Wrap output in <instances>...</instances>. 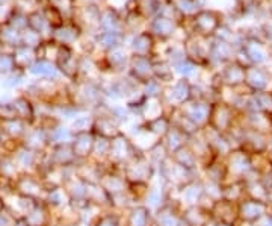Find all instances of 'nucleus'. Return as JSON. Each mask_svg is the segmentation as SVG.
Wrapping results in <instances>:
<instances>
[{
  "label": "nucleus",
  "instance_id": "nucleus-1",
  "mask_svg": "<svg viewBox=\"0 0 272 226\" xmlns=\"http://www.w3.org/2000/svg\"><path fill=\"white\" fill-rule=\"evenodd\" d=\"M141 150L136 149V146L133 144L132 138L124 134V132H118L115 137L111 138V147H109V157H108V163L112 167H118L123 169L124 164H127L136 154H139Z\"/></svg>",
  "mask_w": 272,
  "mask_h": 226
},
{
  "label": "nucleus",
  "instance_id": "nucleus-2",
  "mask_svg": "<svg viewBox=\"0 0 272 226\" xmlns=\"http://www.w3.org/2000/svg\"><path fill=\"white\" fill-rule=\"evenodd\" d=\"M123 175L127 182H150L156 178L157 169L150 163L144 152H139L123 166Z\"/></svg>",
  "mask_w": 272,
  "mask_h": 226
},
{
  "label": "nucleus",
  "instance_id": "nucleus-3",
  "mask_svg": "<svg viewBox=\"0 0 272 226\" xmlns=\"http://www.w3.org/2000/svg\"><path fill=\"white\" fill-rule=\"evenodd\" d=\"M13 193L22 194L26 197H32L35 200H43L44 193H46L44 191V182L35 173L22 172L19 175V178L14 181Z\"/></svg>",
  "mask_w": 272,
  "mask_h": 226
},
{
  "label": "nucleus",
  "instance_id": "nucleus-4",
  "mask_svg": "<svg viewBox=\"0 0 272 226\" xmlns=\"http://www.w3.org/2000/svg\"><path fill=\"white\" fill-rule=\"evenodd\" d=\"M267 209H269V205H267L266 202L245 197L243 200H240V202L237 203L239 221L243 223V224L254 226V224L267 212Z\"/></svg>",
  "mask_w": 272,
  "mask_h": 226
},
{
  "label": "nucleus",
  "instance_id": "nucleus-5",
  "mask_svg": "<svg viewBox=\"0 0 272 226\" xmlns=\"http://www.w3.org/2000/svg\"><path fill=\"white\" fill-rule=\"evenodd\" d=\"M225 166L230 179H243L251 170V158L242 149H233L225 158ZM228 179V181H230Z\"/></svg>",
  "mask_w": 272,
  "mask_h": 226
},
{
  "label": "nucleus",
  "instance_id": "nucleus-6",
  "mask_svg": "<svg viewBox=\"0 0 272 226\" xmlns=\"http://www.w3.org/2000/svg\"><path fill=\"white\" fill-rule=\"evenodd\" d=\"M47 160H49L50 166L55 169H65V167L76 166L79 163V160L74 155L71 143L50 146L47 149Z\"/></svg>",
  "mask_w": 272,
  "mask_h": 226
},
{
  "label": "nucleus",
  "instance_id": "nucleus-7",
  "mask_svg": "<svg viewBox=\"0 0 272 226\" xmlns=\"http://www.w3.org/2000/svg\"><path fill=\"white\" fill-rule=\"evenodd\" d=\"M99 184L103 187V190L109 194V197H115L120 194L127 193V179L123 175V169H117V167H111V170H108L99 181Z\"/></svg>",
  "mask_w": 272,
  "mask_h": 226
},
{
  "label": "nucleus",
  "instance_id": "nucleus-8",
  "mask_svg": "<svg viewBox=\"0 0 272 226\" xmlns=\"http://www.w3.org/2000/svg\"><path fill=\"white\" fill-rule=\"evenodd\" d=\"M212 129L221 134H227L234 126V114L233 111L225 105H218L210 109L209 125Z\"/></svg>",
  "mask_w": 272,
  "mask_h": 226
},
{
  "label": "nucleus",
  "instance_id": "nucleus-9",
  "mask_svg": "<svg viewBox=\"0 0 272 226\" xmlns=\"http://www.w3.org/2000/svg\"><path fill=\"white\" fill-rule=\"evenodd\" d=\"M94 140H96V135L93 131L77 132L73 135L71 147H73L74 155L79 161L91 160V155H93V147H94Z\"/></svg>",
  "mask_w": 272,
  "mask_h": 226
},
{
  "label": "nucleus",
  "instance_id": "nucleus-10",
  "mask_svg": "<svg viewBox=\"0 0 272 226\" xmlns=\"http://www.w3.org/2000/svg\"><path fill=\"white\" fill-rule=\"evenodd\" d=\"M177 191H178V202H180L181 208L197 206L204 194L203 179H195V181L183 185L181 188H178Z\"/></svg>",
  "mask_w": 272,
  "mask_h": 226
},
{
  "label": "nucleus",
  "instance_id": "nucleus-11",
  "mask_svg": "<svg viewBox=\"0 0 272 226\" xmlns=\"http://www.w3.org/2000/svg\"><path fill=\"white\" fill-rule=\"evenodd\" d=\"M210 217L213 221H222L228 224H236L239 223V215H237V203L228 202L225 199H219L215 202Z\"/></svg>",
  "mask_w": 272,
  "mask_h": 226
},
{
  "label": "nucleus",
  "instance_id": "nucleus-12",
  "mask_svg": "<svg viewBox=\"0 0 272 226\" xmlns=\"http://www.w3.org/2000/svg\"><path fill=\"white\" fill-rule=\"evenodd\" d=\"M201 179L215 182V184H225L228 182V170L225 166V160L215 158L209 164L201 167Z\"/></svg>",
  "mask_w": 272,
  "mask_h": 226
},
{
  "label": "nucleus",
  "instance_id": "nucleus-13",
  "mask_svg": "<svg viewBox=\"0 0 272 226\" xmlns=\"http://www.w3.org/2000/svg\"><path fill=\"white\" fill-rule=\"evenodd\" d=\"M22 146L34 150V152H38V154L46 152V150L50 147L49 146V132L46 129H43L41 126L28 129L26 135L22 140Z\"/></svg>",
  "mask_w": 272,
  "mask_h": 226
},
{
  "label": "nucleus",
  "instance_id": "nucleus-14",
  "mask_svg": "<svg viewBox=\"0 0 272 226\" xmlns=\"http://www.w3.org/2000/svg\"><path fill=\"white\" fill-rule=\"evenodd\" d=\"M169 158L180 167H183L189 172H197V173H201V164L197 158V155L194 154V150L185 144L183 147H180L175 152H172L169 155Z\"/></svg>",
  "mask_w": 272,
  "mask_h": 226
},
{
  "label": "nucleus",
  "instance_id": "nucleus-15",
  "mask_svg": "<svg viewBox=\"0 0 272 226\" xmlns=\"http://www.w3.org/2000/svg\"><path fill=\"white\" fill-rule=\"evenodd\" d=\"M126 212L124 226H153V211L144 203H136Z\"/></svg>",
  "mask_w": 272,
  "mask_h": 226
},
{
  "label": "nucleus",
  "instance_id": "nucleus-16",
  "mask_svg": "<svg viewBox=\"0 0 272 226\" xmlns=\"http://www.w3.org/2000/svg\"><path fill=\"white\" fill-rule=\"evenodd\" d=\"M13 155H14V158H16V161H17V164H19V167H20L22 172L34 173L35 169H37V166H38V163H40V160H41L43 152H41V154L34 152V150H31V149H28V147H25V146L20 144V146L14 150Z\"/></svg>",
  "mask_w": 272,
  "mask_h": 226
},
{
  "label": "nucleus",
  "instance_id": "nucleus-17",
  "mask_svg": "<svg viewBox=\"0 0 272 226\" xmlns=\"http://www.w3.org/2000/svg\"><path fill=\"white\" fill-rule=\"evenodd\" d=\"M86 200L102 209H111V197L99 182H86Z\"/></svg>",
  "mask_w": 272,
  "mask_h": 226
},
{
  "label": "nucleus",
  "instance_id": "nucleus-18",
  "mask_svg": "<svg viewBox=\"0 0 272 226\" xmlns=\"http://www.w3.org/2000/svg\"><path fill=\"white\" fill-rule=\"evenodd\" d=\"M64 191L68 196V203H79L86 200V182L77 175L62 184Z\"/></svg>",
  "mask_w": 272,
  "mask_h": 226
},
{
  "label": "nucleus",
  "instance_id": "nucleus-19",
  "mask_svg": "<svg viewBox=\"0 0 272 226\" xmlns=\"http://www.w3.org/2000/svg\"><path fill=\"white\" fill-rule=\"evenodd\" d=\"M0 122H2V126H4V131H5V135L8 140L22 143L23 137L26 135V132L29 129V125L25 120H22L19 117H13V119L0 120Z\"/></svg>",
  "mask_w": 272,
  "mask_h": 226
},
{
  "label": "nucleus",
  "instance_id": "nucleus-20",
  "mask_svg": "<svg viewBox=\"0 0 272 226\" xmlns=\"http://www.w3.org/2000/svg\"><path fill=\"white\" fill-rule=\"evenodd\" d=\"M166 202H168V188L166 185L162 184V185H151L142 203L148 206L153 212H156Z\"/></svg>",
  "mask_w": 272,
  "mask_h": 226
},
{
  "label": "nucleus",
  "instance_id": "nucleus-21",
  "mask_svg": "<svg viewBox=\"0 0 272 226\" xmlns=\"http://www.w3.org/2000/svg\"><path fill=\"white\" fill-rule=\"evenodd\" d=\"M181 220L188 226H206L209 221H212V217L200 206H186L181 208Z\"/></svg>",
  "mask_w": 272,
  "mask_h": 226
},
{
  "label": "nucleus",
  "instance_id": "nucleus-22",
  "mask_svg": "<svg viewBox=\"0 0 272 226\" xmlns=\"http://www.w3.org/2000/svg\"><path fill=\"white\" fill-rule=\"evenodd\" d=\"M50 208L40 200L37 203V206L25 217L26 223L31 226H52V214H50Z\"/></svg>",
  "mask_w": 272,
  "mask_h": 226
},
{
  "label": "nucleus",
  "instance_id": "nucleus-23",
  "mask_svg": "<svg viewBox=\"0 0 272 226\" xmlns=\"http://www.w3.org/2000/svg\"><path fill=\"white\" fill-rule=\"evenodd\" d=\"M183 116L188 117L200 129H204L209 125L210 108L204 103H194V105H191V108L183 109Z\"/></svg>",
  "mask_w": 272,
  "mask_h": 226
},
{
  "label": "nucleus",
  "instance_id": "nucleus-24",
  "mask_svg": "<svg viewBox=\"0 0 272 226\" xmlns=\"http://www.w3.org/2000/svg\"><path fill=\"white\" fill-rule=\"evenodd\" d=\"M93 132H94V135H102V137H106V138H112L120 132V125L111 116H103V117L94 119Z\"/></svg>",
  "mask_w": 272,
  "mask_h": 226
},
{
  "label": "nucleus",
  "instance_id": "nucleus-25",
  "mask_svg": "<svg viewBox=\"0 0 272 226\" xmlns=\"http://www.w3.org/2000/svg\"><path fill=\"white\" fill-rule=\"evenodd\" d=\"M246 197L245 194V182L242 179H230L222 185V199L239 203Z\"/></svg>",
  "mask_w": 272,
  "mask_h": 226
},
{
  "label": "nucleus",
  "instance_id": "nucleus-26",
  "mask_svg": "<svg viewBox=\"0 0 272 226\" xmlns=\"http://www.w3.org/2000/svg\"><path fill=\"white\" fill-rule=\"evenodd\" d=\"M188 137L181 132L177 126H171L169 131L166 132V135L162 138V143L165 144L168 154L171 155L172 152H175V150H178L180 147H183L185 144H188Z\"/></svg>",
  "mask_w": 272,
  "mask_h": 226
},
{
  "label": "nucleus",
  "instance_id": "nucleus-27",
  "mask_svg": "<svg viewBox=\"0 0 272 226\" xmlns=\"http://www.w3.org/2000/svg\"><path fill=\"white\" fill-rule=\"evenodd\" d=\"M43 202L50 208V209H62L68 205V196L67 193L64 191V188L59 185V187H53V188H49L46 190L44 193V197H43Z\"/></svg>",
  "mask_w": 272,
  "mask_h": 226
},
{
  "label": "nucleus",
  "instance_id": "nucleus-28",
  "mask_svg": "<svg viewBox=\"0 0 272 226\" xmlns=\"http://www.w3.org/2000/svg\"><path fill=\"white\" fill-rule=\"evenodd\" d=\"M20 173H22V170H20L14 155L2 154V157H0V176L5 179H10V181H16Z\"/></svg>",
  "mask_w": 272,
  "mask_h": 226
},
{
  "label": "nucleus",
  "instance_id": "nucleus-29",
  "mask_svg": "<svg viewBox=\"0 0 272 226\" xmlns=\"http://www.w3.org/2000/svg\"><path fill=\"white\" fill-rule=\"evenodd\" d=\"M171 126H172V122L169 119H166L165 116H157V117L150 119V120H147L144 123V128L150 134H153L157 140H162L166 135V132L169 131Z\"/></svg>",
  "mask_w": 272,
  "mask_h": 226
},
{
  "label": "nucleus",
  "instance_id": "nucleus-30",
  "mask_svg": "<svg viewBox=\"0 0 272 226\" xmlns=\"http://www.w3.org/2000/svg\"><path fill=\"white\" fill-rule=\"evenodd\" d=\"M109 147H111V138H106V137H102V135H96L91 160L97 161V163H105V161H108Z\"/></svg>",
  "mask_w": 272,
  "mask_h": 226
},
{
  "label": "nucleus",
  "instance_id": "nucleus-31",
  "mask_svg": "<svg viewBox=\"0 0 272 226\" xmlns=\"http://www.w3.org/2000/svg\"><path fill=\"white\" fill-rule=\"evenodd\" d=\"M145 155H147V158L150 160V163H151L156 169L169 158V154H168L165 144L162 143V140H157V141L147 150Z\"/></svg>",
  "mask_w": 272,
  "mask_h": 226
},
{
  "label": "nucleus",
  "instance_id": "nucleus-32",
  "mask_svg": "<svg viewBox=\"0 0 272 226\" xmlns=\"http://www.w3.org/2000/svg\"><path fill=\"white\" fill-rule=\"evenodd\" d=\"M245 194L249 199H255V200H261L267 203V188L264 187V184L261 182V179L257 181H249L245 182Z\"/></svg>",
  "mask_w": 272,
  "mask_h": 226
},
{
  "label": "nucleus",
  "instance_id": "nucleus-33",
  "mask_svg": "<svg viewBox=\"0 0 272 226\" xmlns=\"http://www.w3.org/2000/svg\"><path fill=\"white\" fill-rule=\"evenodd\" d=\"M13 108H14V112H16V117L25 120L28 125H32L35 117H34V108L31 105V102L25 97H20L17 99L14 103H13Z\"/></svg>",
  "mask_w": 272,
  "mask_h": 226
},
{
  "label": "nucleus",
  "instance_id": "nucleus-34",
  "mask_svg": "<svg viewBox=\"0 0 272 226\" xmlns=\"http://www.w3.org/2000/svg\"><path fill=\"white\" fill-rule=\"evenodd\" d=\"M73 135H74V134H73L71 128H67V126L58 125L56 128H53L52 131H49V146L71 143Z\"/></svg>",
  "mask_w": 272,
  "mask_h": 226
},
{
  "label": "nucleus",
  "instance_id": "nucleus-35",
  "mask_svg": "<svg viewBox=\"0 0 272 226\" xmlns=\"http://www.w3.org/2000/svg\"><path fill=\"white\" fill-rule=\"evenodd\" d=\"M93 125H94V119H91V117H77L73 122V125H71V131H73V134L88 132V131H93Z\"/></svg>",
  "mask_w": 272,
  "mask_h": 226
},
{
  "label": "nucleus",
  "instance_id": "nucleus-36",
  "mask_svg": "<svg viewBox=\"0 0 272 226\" xmlns=\"http://www.w3.org/2000/svg\"><path fill=\"white\" fill-rule=\"evenodd\" d=\"M204 184V194L209 196L213 200H219L222 199V185L224 184H215V182H209V181H203Z\"/></svg>",
  "mask_w": 272,
  "mask_h": 226
},
{
  "label": "nucleus",
  "instance_id": "nucleus-37",
  "mask_svg": "<svg viewBox=\"0 0 272 226\" xmlns=\"http://www.w3.org/2000/svg\"><path fill=\"white\" fill-rule=\"evenodd\" d=\"M174 96L177 97L178 102L188 100V97H189V87H188V84L183 82V81L178 82V84L174 87Z\"/></svg>",
  "mask_w": 272,
  "mask_h": 226
},
{
  "label": "nucleus",
  "instance_id": "nucleus-38",
  "mask_svg": "<svg viewBox=\"0 0 272 226\" xmlns=\"http://www.w3.org/2000/svg\"><path fill=\"white\" fill-rule=\"evenodd\" d=\"M14 221H16V217L8 209L0 212V226H13Z\"/></svg>",
  "mask_w": 272,
  "mask_h": 226
},
{
  "label": "nucleus",
  "instance_id": "nucleus-39",
  "mask_svg": "<svg viewBox=\"0 0 272 226\" xmlns=\"http://www.w3.org/2000/svg\"><path fill=\"white\" fill-rule=\"evenodd\" d=\"M254 226H272V215L269 212H266Z\"/></svg>",
  "mask_w": 272,
  "mask_h": 226
},
{
  "label": "nucleus",
  "instance_id": "nucleus-40",
  "mask_svg": "<svg viewBox=\"0 0 272 226\" xmlns=\"http://www.w3.org/2000/svg\"><path fill=\"white\" fill-rule=\"evenodd\" d=\"M8 141L7 135H5V131H4V126H2V122H0V149L5 146V143Z\"/></svg>",
  "mask_w": 272,
  "mask_h": 226
},
{
  "label": "nucleus",
  "instance_id": "nucleus-41",
  "mask_svg": "<svg viewBox=\"0 0 272 226\" xmlns=\"http://www.w3.org/2000/svg\"><path fill=\"white\" fill-rule=\"evenodd\" d=\"M53 226H82L79 221H56Z\"/></svg>",
  "mask_w": 272,
  "mask_h": 226
},
{
  "label": "nucleus",
  "instance_id": "nucleus-42",
  "mask_svg": "<svg viewBox=\"0 0 272 226\" xmlns=\"http://www.w3.org/2000/svg\"><path fill=\"white\" fill-rule=\"evenodd\" d=\"M7 209V197L4 194H0V212H4Z\"/></svg>",
  "mask_w": 272,
  "mask_h": 226
},
{
  "label": "nucleus",
  "instance_id": "nucleus-43",
  "mask_svg": "<svg viewBox=\"0 0 272 226\" xmlns=\"http://www.w3.org/2000/svg\"><path fill=\"white\" fill-rule=\"evenodd\" d=\"M242 223L239 221V223H236V224H228V223H222V221H213L212 223V226H240Z\"/></svg>",
  "mask_w": 272,
  "mask_h": 226
},
{
  "label": "nucleus",
  "instance_id": "nucleus-44",
  "mask_svg": "<svg viewBox=\"0 0 272 226\" xmlns=\"http://www.w3.org/2000/svg\"><path fill=\"white\" fill-rule=\"evenodd\" d=\"M267 196H269V199H267V205H270V203H272V184L267 187Z\"/></svg>",
  "mask_w": 272,
  "mask_h": 226
},
{
  "label": "nucleus",
  "instance_id": "nucleus-45",
  "mask_svg": "<svg viewBox=\"0 0 272 226\" xmlns=\"http://www.w3.org/2000/svg\"><path fill=\"white\" fill-rule=\"evenodd\" d=\"M267 150H272V131L267 134Z\"/></svg>",
  "mask_w": 272,
  "mask_h": 226
},
{
  "label": "nucleus",
  "instance_id": "nucleus-46",
  "mask_svg": "<svg viewBox=\"0 0 272 226\" xmlns=\"http://www.w3.org/2000/svg\"><path fill=\"white\" fill-rule=\"evenodd\" d=\"M28 226H31V224H28Z\"/></svg>",
  "mask_w": 272,
  "mask_h": 226
}]
</instances>
